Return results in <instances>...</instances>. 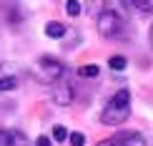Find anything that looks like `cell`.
<instances>
[{
	"instance_id": "17",
	"label": "cell",
	"mask_w": 153,
	"mask_h": 146,
	"mask_svg": "<svg viewBox=\"0 0 153 146\" xmlns=\"http://www.w3.org/2000/svg\"><path fill=\"white\" fill-rule=\"evenodd\" d=\"M35 146H50V139H48V136H38Z\"/></svg>"
},
{
	"instance_id": "7",
	"label": "cell",
	"mask_w": 153,
	"mask_h": 146,
	"mask_svg": "<svg viewBox=\"0 0 153 146\" xmlns=\"http://www.w3.org/2000/svg\"><path fill=\"white\" fill-rule=\"evenodd\" d=\"M65 25H63V23H58V20H50L48 25H45V35L48 38H63V35H65Z\"/></svg>"
},
{
	"instance_id": "18",
	"label": "cell",
	"mask_w": 153,
	"mask_h": 146,
	"mask_svg": "<svg viewBox=\"0 0 153 146\" xmlns=\"http://www.w3.org/2000/svg\"><path fill=\"white\" fill-rule=\"evenodd\" d=\"M148 40H151V46H153V25H151V30H148Z\"/></svg>"
},
{
	"instance_id": "13",
	"label": "cell",
	"mask_w": 153,
	"mask_h": 146,
	"mask_svg": "<svg viewBox=\"0 0 153 146\" xmlns=\"http://www.w3.org/2000/svg\"><path fill=\"white\" fill-rule=\"evenodd\" d=\"M65 10H68V15H71V18H78L80 15V3H78V0H68Z\"/></svg>"
},
{
	"instance_id": "5",
	"label": "cell",
	"mask_w": 153,
	"mask_h": 146,
	"mask_svg": "<svg viewBox=\"0 0 153 146\" xmlns=\"http://www.w3.org/2000/svg\"><path fill=\"white\" fill-rule=\"evenodd\" d=\"M50 96H53V101H55L58 106H71L73 98H75V93H73V86L68 83L65 78H60V81H55V83H53Z\"/></svg>"
},
{
	"instance_id": "10",
	"label": "cell",
	"mask_w": 153,
	"mask_h": 146,
	"mask_svg": "<svg viewBox=\"0 0 153 146\" xmlns=\"http://www.w3.org/2000/svg\"><path fill=\"white\" fill-rule=\"evenodd\" d=\"M13 88H18V78L15 76H3V78H0V93L13 91Z\"/></svg>"
},
{
	"instance_id": "16",
	"label": "cell",
	"mask_w": 153,
	"mask_h": 146,
	"mask_svg": "<svg viewBox=\"0 0 153 146\" xmlns=\"http://www.w3.org/2000/svg\"><path fill=\"white\" fill-rule=\"evenodd\" d=\"M0 146H10V131L0 129Z\"/></svg>"
},
{
	"instance_id": "9",
	"label": "cell",
	"mask_w": 153,
	"mask_h": 146,
	"mask_svg": "<svg viewBox=\"0 0 153 146\" xmlns=\"http://www.w3.org/2000/svg\"><path fill=\"white\" fill-rule=\"evenodd\" d=\"M98 73H100V68L93 66V63H88V66H80V68H78V76H80V78H95Z\"/></svg>"
},
{
	"instance_id": "4",
	"label": "cell",
	"mask_w": 153,
	"mask_h": 146,
	"mask_svg": "<svg viewBox=\"0 0 153 146\" xmlns=\"http://www.w3.org/2000/svg\"><path fill=\"white\" fill-rule=\"evenodd\" d=\"M98 146H146V139L138 131H120V134L111 136L108 141H100Z\"/></svg>"
},
{
	"instance_id": "11",
	"label": "cell",
	"mask_w": 153,
	"mask_h": 146,
	"mask_svg": "<svg viewBox=\"0 0 153 146\" xmlns=\"http://www.w3.org/2000/svg\"><path fill=\"white\" fill-rule=\"evenodd\" d=\"M10 146H28V139L23 131H10Z\"/></svg>"
},
{
	"instance_id": "1",
	"label": "cell",
	"mask_w": 153,
	"mask_h": 146,
	"mask_svg": "<svg viewBox=\"0 0 153 146\" xmlns=\"http://www.w3.org/2000/svg\"><path fill=\"white\" fill-rule=\"evenodd\" d=\"M128 116H131V91L120 88L108 98L105 109L100 111V121L105 126H120V124H126Z\"/></svg>"
},
{
	"instance_id": "8",
	"label": "cell",
	"mask_w": 153,
	"mask_h": 146,
	"mask_svg": "<svg viewBox=\"0 0 153 146\" xmlns=\"http://www.w3.org/2000/svg\"><path fill=\"white\" fill-rule=\"evenodd\" d=\"M85 8L93 15H100L103 10H108V0H85Z\"/></svg>"
},
{
	"instance_id": "14",
	"label": "cell",
	"mask_w": 153,
	"mask_h": 146,
	"mask_svg": "<svg viewBox=\"0 0 153 146\" xmlns=\"http://www.w3.org/2000/svg\"><path fill=\"white\" fill-rule=\"evenodd\" d=\"M68 141H71V146H85V136L80 131H73V134H68Z\"/></svg>"
},
{
	"instance_id": "2",
	"label": "cell",
	"mask_w": 153,
	"mask_h": 146,
	"mask_svg": "<svg viewBox=\"0 0 153 146\" xmlns=\"http://www.w3.org/2000/svg\"><path fill=\"white\" fill-rule=\"evenodd\" d=\"M95 23H98V33L103 35V38H118L120 33H123V28H126L123 18H120L116 10H111V8L100 13Z\"/></svg>"
},
{
	"instance_id": "6",
	"label": "cell",
	"mask_w": 153,
	"mask_h": 146,
	"mask_svg": "<svg viewBox=\"0 0 153 146\" xmlns=\"http://www.w3.org/2000/svg\"><path fill=\"white\" fill-rule=\"evenodd\" d=\"M123 8L128 10H136L141 15H153V0H120Z\"/></svg>"
},
{
	"instance_id": "15",
	"label": "cell",
	"mask_w": 153,
	"mask_h": 146,
	"mask_svg": "<svg viewBox=\"0 0 153 146\" xmlns=\"http://www.w3.org/2000/svg\"><path fill=\"white\" fill-rule=\"evenodd\" d=\"M53 139H55V141H65V139H68L65 126H53Z\"/></svg>"
},
{
	"instance_id": "12",
	"label": "cell",
	"mask_w": 153,
	"mask_h": 146,
	"mask_svg": "<svg viewBox=\"0 0 153 146\" xmlns=\"http://www.w3.org/2000/svg\"><path fill=\"white\" fill-rule=\"evenodd\" d=\"M108 66H111V68H113V71H123V68H126V66H128V61H126V58H123V55H113V58H111V61H108Z\"/></svg>"
},
{
	"instance_id": "3",
	"label": "cell",
	"mask_w": 153,
	"mask_h": 146,
	"mask_svg": "<svg viewBox=\"0 0 153 146\" xmlns=\"http://www.w3.org/2000/svg\"><path fill=\"white\" fill-rule=\"evenodd\" d=\"M35 71H38V78H40V81H45V83H55V81L63 78L65 66H63L58 58H53V55H43V58H38Z\"/></svg>"
}]
</instances>
